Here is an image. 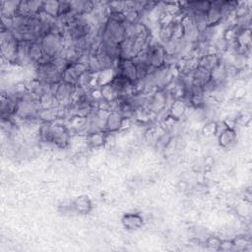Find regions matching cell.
<instances>
[{
  "mask_svg": "<svg viewBox=\"0 0 252 252\" xmlns=\"http://www.w3.org/2000/svg\"><path fill=\"white\" fill-rule=\"evenodd\" d=\"M113 70H114L115 75L122 76V77L130 80L131 82H133L135 84L139 80L137 69H136V66H135L132 59L119 58L115 62Z\"/></svg>",
  "mask_w": 252,
  "mask_h": 252,
  "instance_id": "5",
  "label": "cell"
},
{
  "mask_svg": "<svg viewBox=\"0 0 252 252\" xmlns=\"http://www.w3.org/2000/svg\"><path fill=\"white\" fill-rule=\"evenodd\" d=\"M218 142L220 147L227 148L236 141V132L233 127H225L222 131L218 133Z\"/></svg>",
  "mask_w": 252,
  "mask_h": 252,
  "instance_id": "15",
  "label": "cell"
},
{
  "mask_svg": "<svg viewBox=\"0 0 252 252\" xmlns=\"http://www.w3.org/2000/svg\"><path fill=\"white\" fill-rule=\"evenodd\" d=\"M87 71V66L85 63L78 61L71 63L62 74V81L72 84L74 86L78 85L80 77Z\"/></svg>",
  "mask_w": 252,
  "mask_h": 252,
  "instance_id": "6",
  "label": "cell"
},
{
  "mask_svg": "<svg viewBox=\"0 0 252 252\" xmlns=\"http://www.w3.org/2000/svg\"><path fill=\"white\" fill-rule=\"evenodd\" d=\"M121 223L128 230H137L144 224V218L139 213H127L122 216Z\"/></svg>",
  "mask_w": 252,
  "mask_h": 252,
  "instance_id": "11",
  "label": "cell"
},
{
  "mask_svg": "<svg viewBox=\"0 0 252 252\" xmlns=\"http://www.w3.org/2000/svg\"><path fill=\"white\" fill-rule=\"evenodd\" d=\"M76 87L77 86L66 83L64 81L57 84L54 92V98L56 103L65 107L70 105L74 97Z\"/></svg>",
  "mask_w": 252,
  "mask_h": 252,
  "instance_id": "4",
  "label": "cell"
},
{
  "mask_svg": "<svg viewBox=\"0 0 252 252\" xmlns=\"http://www.w3.org/2000/svg\"><path fill=\"white\" fill-rule=\"evenodd\" d=\"M20 1H2L0 4L1 17H14L19 10Z\"/></svg>",
  "mask_w": 252,
  "mask_h": 252,
  "instance_id": "18",
  "label": "cell"
},
{
  "mask_svg": "<svg viewBox=\"0 0 252 252\" xmlns=\"http://www.w3.org/2000/svg\"><path fill=\"white\" fill-rule=\"evenodd\" d=\"M233 250H245L246 247L250 244V240L245 235H237L232 240Z\"/></svg>",
  "mask_w": 252,
  "mask_h": 252,
  "instance_id": "20",
  "label": "cell"
},
{
  "mask_svg": "<svg viewBox=\"0 0 252 252\" xmlns=\"http://www.w3.org/2000/svg\"><path fill=\"white\" fill-rule=\"evenodd\" d=\"M206 17L208 27H219L221 24L222 16L220 9V1H211V6L206 14Z\"/></svg>",
  "mask_w": 252,
  "mask_h": 252,
  "instance_id": "10",
  "label": "cell"
},
{
  "mask_svg": "<svg viewBox=\"0 0 252 252\" xmlns=\"http://www.w3.org/2000/svg\"><path fill=\"white\" fill-rule=\"evenodd\" d=\"M72 210L78 214H89L93 208V204L91 199L86 195L78 196L76 199L71 201Z\"/></svg>",
  "mask_w": 252,
  "mask_h": 252,
  "instance_id": "13",
  "label": "cell"
},
{
  "mask_svg": "<svg viewBox=\"0 0 252 252\" xmlns=\"http://www.w3.org/2000/svg\"><path fill=\"white\" fill-rule=\"evenodd\" d=\"M71 13L75 16H86L91 15L94 9L95 3L88 0H76L70 1Z\"/></svg>",
  "mask_w": 252,
  "mask_h": 252,
  "instance_id": "9",
  "label": "cell"
},
{
  "mask_svg": "<svg viewBox=\"0 0 252 252\" xmlns=\"http://www.w3.org/2000/svg\"><path fill=\"white\" fill-rule=\"evenodd\" d=\"M28 55H29V59L31 61V64L33 65V66L36 65L37 63H39L45 57L39 40L30 42Z\"/></svg>",
  "mask_w": 252,
  "mask_h": 252,
  "instance_id": "14",
  "label": "cell"
},
{
  "mask_svg": "<svg viewBox=\"0 0 252 252\" xmlns=\"http://www.w3.org/2000/svg\"><path fill=\"white\" fill-rule=\"evenodd\" d=\"M39 41L44 55L49 58L61 55L66 48V38L60 31H52L45 33Z\"/></svg>",
  "mask_w": 252,
  "mask_h": 252,
  "instance_id": "2",
  "label": "cell"
},
{
  "mask_svg": "<svg viewBox=\"0 0 252 252\" xmlns=\"http://www.w3.org/2000/svg\"><path fill=\"white\" fill-rule=\"evenodd\" d=\"M202 132L205 136H212V135H217L218 132V124L215 121H208L203 129Z\"/></svg>",
  "mask_w": 252,
  "mask_h": 252,
  "instance_id": "22",
  "label": "cell"
},
{
  "mask_svg": "<svg viewBox=\"0 0 252 252\" xmlns=\"http://www.w3.org/2000/svg\"><path fill=\"white\" fill-rule=\"evenodd\" d=\"M147 60L152 68H158L164 65L165 51L158 40L151 39L144 49Z\"/></svg>",
  "mask_w": 252,
  "mask_h": 252,
  "instance_id": "3",
  "label": "cell"
},
{
  "mask_svg": "<svg viewBox=\"0 0 252 252\" xmlns=\"http://www.w3.org/2000/svg\"><path fill=\"white\" fill-rule=\"evenodd\" d=\"M220 242H221V239L217 235H210L205 239V244L207 245V247L214 250L220 249Z\"/></svg>",
  "mask_w": 252,
  "mask_h": 252,
  "instance_id": "21",
  "label": "cell"
},
{
  "mask_svg": "<svg viewBox=\"0 0 252 252\" xmlns=\"http://www.w3.org/2000/svg\"><path fill=\"white\" fill-rule=\"evenodd\" d=\"M188 107H189V104L184 98L182 97L175 98L170 103L167 109V118H170L175 121L180 120L185 115Z\"/></svg>",
  "mask_w": 252,
  "mask_h": 252,
  "instance_id": "8",
  "label": "cell"
},
{
  "mask_svg": "<svg viewBox=\"0 0 252 252\" xmlns=\"http://www.w3.org/2000/svg\"><path fill=\"white\" fill-rule=\"evenodd\" d=\"M38 139L45 143L65 149L71 142L70 129L60 120L52 122H41L37 130Z\"/></svg>",
  "mask_w": 252,
  "mask_h": 252,
  "instance_id": "1",
  "label": "cell"
},
{
  "mask_svg": "<svg viewBox=\"0 0 252 252\" xmlns=\"http://www.w3.org/2000/svg\"><path fill=\"white\" fill-rule=\"evenodd\" d=\"M109 134H107L104 131L101 132H95L91 133L86 136V142L87 145L92 149H97L102 147L107 142V137Z\"/></svg>",
  "mask_w": 252,
  "mask_h": 252,
  "instance_id": "16",
  "label": "cell"
},
{
  "mask_svg": "<svg viewBox=\"0 0 252 252\" xmlns=\"http://www.w3.org/2000/svg\"><path fill=\"white\" fill-rule=\"evenodd\" d=\"M191 80L193 85L202 87L204 89V87L211 80V71L200 66H196L191 71Z\"/></svg>",
  "mask_w": 252,
  "mask_h": 252,
  "instance_id": "12",
  "label": "cell"
},
{
  "mask_svg": "<svg viewBox=\"0 0 252 252\" xmlns=\"http://www.w3.org/2000/svg\"><path fill=\"white\" fill-rule=\"evenodd\" d=\"M59 4H60V1H55V0L43 1L42 11L47 15L57 19L58 13H59Z\"/></svg>",
  "mask_w": 252,
  "mask_h": 252,
  "instance_id": "19",
  "label": "cell"
},
{
  "mask_svg": "<svg viewBox=\"0 0 252 252\" xmlns=\"http://www.w3.org/2000/svg\"><path fill=\"white\" fill-rule=\"evenodd\" d=\"M220 56L217 53H211L204 56H201L197 59V66L205 68L207 70H212L220 60Z\"/></svg>",
  "mask_w": 252,
  "mask_h": 252,
  "instance_id": "17",
  "label": "cell"
},
{
  "mask_svg": "<svg viewBox=\"0 0 252 252\" xmlns=\"http://www.w3.org/2000/svg\"><path fill=\"white\" fill-rule=\"evenodd\" d=\"M126 120L127 119L117 110H110L105 117L104 132L107 134H113L120 131Z\"/></svg>",
  "mask_w": 252,
  "mask_h": 252,
  "instance_id": "7",
  "label": "cell"
}]
</instances>
